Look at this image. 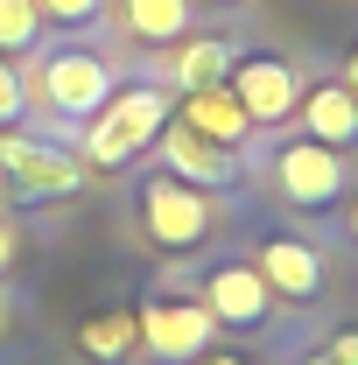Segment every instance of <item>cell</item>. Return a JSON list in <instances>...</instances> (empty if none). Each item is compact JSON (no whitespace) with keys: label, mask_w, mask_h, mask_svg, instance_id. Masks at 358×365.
<instances>
[{"label":"cell","mask_w":358,"mask_h":365,"mask_svg":"<svg viewBox=\"0 0 358 365\" xmlns=\"http://www.w3.org/2000/svg\"><path fill=\"white\" fill-rule=\"evenodd\" d=\"M0 323H7V302H0Z\"/></svg>","instance_id":"25"},{"label":"cell","mask_w":358,"mask_h":365,"mask_svg":"<svg viewBox=\"0 0 358 365\" xmlns=\"http://www.w3.org/2000/svg\"><path fill=\"white\" fill-rule=\"evenodd\" d=\"M21 113H29V85H21L14 56H0V127H14Z\"/></svg>","instance_id":"18"},{"label":"cell","mask_w":358,"mask_h":365,"mask_svg":"<svg viewBox=\"0 0 358 365\" xmlns=\"http://www.w3.org/2000/svg\"><path fill=\"white\" fill-rule=\"evenodd\" d=\"M169 127V85H127L85 120V162L91 169H127L140 148Z\"/></svg>","instance_id":"1"},{"label":"cell","mask_w":358,"mask_h":365,"mask_svg":"<svg viewBox=\"0 0 358 365\" xmlns=\"http://www.w3.org/2000/svg\"><path fill=\"white\" fill-rule=\"evenodd\" d=\"M183 127H197V134L218 140V148H246V140H253V120H246V106L232 98V85L183 91Z\"/></svg>","instance_id":"12"},{"label":"cell","mask_w":358,"mask_h":365,"mask_svg":"<svg viewBox=\"0 0 358 365\" xmlns=\"http://www.w3.org/2000/svg\"><path fill=\"white\" fill-rule=\"evenodd\" d=\"M14 267V225H0V274Z\"/></svg>","instance_id":"20"},{"label":"cell","mask_w":358,"mask_h":365,"mask_svg":"<svg viewBox=\"0 0 358 365\" xmlns=\"http://www.w3.org/2000/svg\"><path fill=\"white\" fill-rule=\"evenodd\" d=\"M302 365H323V351H316V359H302Z\"/></svg>","instance_id":"24"},{"label":"cell","mask_w":358,"mask_h":365,"mask_svg":"<svg viewBox=\"0 0 358 365\" xmlns=\"http://www.w3.org/2000/svg\"><path fill=\"white\" fill-rule=\"evenodd\" d=\"M0 169H7V182H14L21 197H71V190H78V162H71L63 148L29 140V134L0 140Z\"/></svg>","instance_id":"9"},{"label":"cell","mask_w":358,"mask_h":365,"mask_svg":"<svg viewBox=\"0 0 358 365\" xmlns=\"http://www.w3.org/2000/svg\"><path fill=\"white\" fill-rule=\"evenodd\" d=\"M253 267H260V281H267L281 302H316L323 295V253H316L310 239H267L260 253H253Z\"/></svg>","instance_id":"10"},{"label":"cell","mask_w":358,"mask_h":365,"mask_svg":"<svg viewBox=\"0 0 358 365\" xmlns=\"http://www.w3.org/2000/svg\"><path fill=\"white\" fill-rule=\"evenodd\" d=\"M204 309H211L225 330H260L267 309H274V288L260 281L253 260H225V267L204 281Z\"/></svg>","instance_id":"8"},{"label":"cell","mask_w":358,"mask_h":365,"mask_svg":"<svg viewBox=\"0 0 358 365\" xmlns=\"http://www.w3.org/2000/svg\"><path fill=\"white\" fill-rule=\"evenodd\" d=\"M43 36V7L36 0H0V56H21Z\"/></svg>","instance_id":"16"},{"label":"cell","mask_w":358,"mask_h":365,"mask_svg":"<svg viewBox=\"0 0 358 365\" xmlns=\"http://www.w3.org/2000/svg\"><path fill=\"white\" fill-rule=\"evenodd\" d=\"M225 85L246 106L253 127H281V120L302 106V78H295V63H281V56H239V63L225 71Z\"/></svg>","instance_id":"6"},{"label":"cell","mask_w":358,"mask_h":365,"mask_svg":"<svg viewBox=\"0 0 358 365\" xmlns=\"http://www.w3.org/2000/svg\"><path fill=\"white\" fill-rule=\"evenodd\" d=\"M113 98V63L98 49H56L43 56V106L56 120H91Z\"/></svg>","instance_id":"4"},{"label":"cell","mask_w":358,"mask_h":365,"mask_svg":"<svg viewBox=\"0 0 358 365\" xmlns=\"http://www.w3.org/2000/svg\"><path fill=\"white\" fill-rule=\"evenodd\" d=\"M211 365H246V359H211Z\"/></svg>","instance_id":"23"},{"label":"cell","mask_w":358,"mask_h":365,"mask_svg":"<svg viewBox=\"0 0 358 365\" xmlns=\"http://www.w3.org/2000/svg\"><path fill=\"white\" fill-rule=\"evenodd\" d=\"M323 365H358V330H337L323 344Z\"/></svg>","instance_id":"19"},{"label":"cell","mask_w":358,"mask_h":365,"mask_svg":"<svg viewBox=\"0 0 358 365\" xmlns=\"http://www.w3.org/2000/svg\"><path fill=\"white\" fill-rule=\"evenodd\" d=\"M134 330H140V344H148L162 365H190V359L211 351L218 317H211L204 302H169V295H155V302L134 309Z\"/></svg>","instance_id":"3"},{"label":"cell","mask_w":358,"mask_h":365,"mask_svg":"<svg viewBox=\"0 0 358 365\" xmlns=\"http://www.w3.org/2000/svg\"><path fill=\"white\" fill-rule=\"evenodd\" d=\"M232 63H239V43H232V36H176V43H169V85L176 91L225 85Z\"/></svg>","instance_id":"11"},{"label":"cell","mask_w":358,"mask_h":365,"mask_svg":"<svg viewBox=\"0 0 358 365\" xmlns=\"http://www.w3.org/2000/svg\"><path fill=\"white\" fill-rule=\"evenodd\" d=\"M155 148H162V169L183 176V182H197V190H232V182L246 176L239 148H218V140H204L197 127H183V120H169L155 134Z\"/></svg>","instance_id":"7"},{"label":"cell","mask_w":358,"mask_h":365,"mask_svg":"<svg viewBox=\"0 0 358 365\" xmlns=\"http://www.w3.org/2000/svg\"><path fill=\"white\" fill-rule=\"evenodd\" d=\"M274 182L295 211H323L344 197V148H323V140H288L274 155Z\"/></svg>","instance_id":"5"},{"label":"cell","mask_w":358,"mask_h":365,"mask_svg":"<svg viewBox=\"0 0 358 365\" xmlns=\"http://www.w3.org/2000/svg\"><path fill=\"white\" fill-rule=\"evenodd\" d=\"M352 239H358V197H352Z\"/></svg>","instance_id":"22"},{"label":"cell","mask_w":358,"mask_h":365,"mask_svg":"<svg viewBox=\"0 0 358 365\" xmlns=\"http://www.w3.org/2000/svg\"><path fill=\"white\" fill-rule=\"evenodd\" d=\"M56 29H91V21H106V0H36Z\"/></svg>","instance_id":"17"},{"label":"cell","mask_w":358,"mask_h":365,"mask_svg":"<svg viewBox=\"0 0 358 365\" xmlns=\"http://www.w3.org/2000/svg\"><path fill=\"white\" fill-rule=\"evenodd\" d=\"M344 91L358 98V49H352V63H344Z\"/></svg>","instance_id":"21"},{"label":"cell","mask_w":358,"mask_h":365,"mask_svg":"<svg viewBox=\"0 0 358 365\" xmlns=\"http://www.w3.org/2000/svg\"><path fill=\"white\" fill-rule=\"evenodd\" d=\"M302 127H310V140H323V148H352L358 140V98L344 91V78H330V85L302 91Z\"/></svg>","instance_id":"13"},{"label":"cell","mask_w":358,"mask_h":365,"mask_svg":"<svg viewBox=\"0 0 358 365\" xmlns=\"http://www.w3.org/2000/svg\"><path fill=\"white\" fill-rule=\"evenodd\" d=\"M140 232L162 253H197L218 232V204H211V190H197V182H183V176L162 169V176L140 182Z\"/></svg>","instance_id":"2"},{"label":"cell","mask_w":358,"mask_h":365,"mask_svg":"<svg viewBox=\"0 0 358 365\" xmlns=\"http://www.w3.org/2000/svg\"><path fill=\"white\" fill-rule=\"evenodd\" d=\"M120 29L148 49H169L176 36H190V0H120Z\"/></svg>","instance_id":"14"},{"label":"cell","mask_w":358,"mask_h":365,"mask_svg":"<svg viewBox=\"0 0 358 365\" xmlns=\"http://www.w3.org/2000/svg\"><path fill=\"white\" fill-rule=\"evenodd\" d=\"M140 344V330H134V317H85V330H78V351L85 359H98V365H120L127 351Z\"/></svg>","instance_id":"15"}]
</instances>
